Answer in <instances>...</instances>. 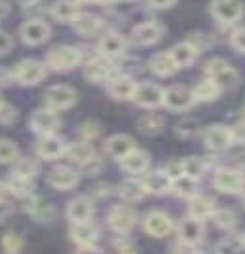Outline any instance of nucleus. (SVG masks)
Returning <instances> with one entry per match:
<instances>
[{
    "mask_svg": "<svg viewBox=\"0 0 245 254\" xmlns=\"http://www.w3.org/2000/svg\"><path fill=\"white\" fill-rule=\"evenodd\" d=\"M209 80L219 85V89H226V87H236L240 82V74L232 64L224 59H211L207 66H205Z\"/></svg>",
    "mask_w": 245,
    "mask_h": 254,
    "instance_id": "nucleus-1",
    "label": "nucleus"
},
{
    "mask_svg": "<svg viewBox=\"0 0 245 254\" xmlns=\"http://www.w3.org/2000/svg\"><path fill=\"white\" fill-rule=\"evenodd\" d=\"M78 63H80V52L73 46H57L48 55V64L59 72L73 70L75 66H78Z\"/></svg>",
    "mask_w": 245,
    "mask_h": 254,
    "instance_id": "nucleus-2",
    "label": "nucleus"
},
{
    "mask_svg": "<svg viewBox=\"0 0 245 254\" xmlns=\"http://www.w3.org/2000/svg\"><path fill=\"white\" fill-rule=\"evenodd\" d=\"M11 76L23 85H36L46 78V66L34 59H23L21 63L11 70Z\"/></svg>",
    "mask_w": 245,
    "mask_h": 254,
    "instance_id": "nucleus-3",
    "label": "nucleus"
},
{
    "mask_svg": "<svg viewBox=\"0 0 245 254\" xmlns=\"http://www.w3.org/2000/svg\"><path fill=\"white\" fill-rule=\"evenodd\" d=\"M44 101H46L48 108H52V110H63L76 103V91L71 85L65 84L52 85L44 93Z\"/></svg>",
    "mask_w": 245,
    "mask_h": 254,
    "instance_id": "nucleus-4",
    "label": "nucleus"
},
{
    "mask_svg": "<svg viewBox=\"0 0 245 254\" xmlns=\"http://www.w3.org/2000/svg\"><path fill=\"white\" fill-rule=\"evenodd\" d=\"M211 13L219 23H236L244 15V6L240 0H213L211 2Z\"/></svg>",
    "mask_w": 245,
    "mask_h": 254,
    "instance_id": "nucleus-5",
    "label": "nucleus"
},
{
    "mask_svg": "<svg viewBox=\"0 0 245 254\" xmlns=\"http://www.w3.org/2000/svg\"><path fill=\"white\" fill-rule=\"evenodd\" d=\"M137 222V212L133 211L129 205H116L110 214H108V226L116 233H128Z\"/></svg>",
    "mask_w": 245,
    "mask_h": 254,
    "instance_id": "nucleus-6",
    "label": "nucleus"
},
{
    "mask_svg": "<svg viewBox=\"0 0 245 254\" xmlns=\"http://www.w3.org/2000/svg\"><path fill=\"white\" fill-rule=\"evenodd\" d=\"M163 106H167L169 110H186L194 105V95L188 87L184 85H171L169 89H163Z\"/></svg>",
    "mask_w": 245,
    "mask_h": 254,
    "instance_id": "nucleus-7",
    "label": "nucleus"
},
{
    "mask_svg": "<svg viewBox=\"0 0 245 254\" xmlns=\"http://www.w3.org/2000/svg\"><path fill=\"white\" fill-rule=\"evenodd\" d=\"M50 25L48 23L40 21V19H31V21H25L19 29V36L25 44L29 46H38V44H44L48 38H50Z\"/></svg>",
    "mask_w": 245,
    "mask_h": 254,
    "instance_id": "nucleus-8",
    "label": "nucleus"
},
{
    "mask_svg": "<svg viewBox=\"0 0 245 254\" xmlns=\"http://www.w3.org/2000/svg\"><path fill=\"white\" fill-rule=\"evenodd\" d=\"M31 127L34 133L42 135H54L59 127V116L55 114V110L52 108H40L36 110L31 118Z\"/></svg>",
    "mask_w": 245,
    "mask_h": 254,
    "instance_id": "nucleus-9",
    "label": "nucleus"
},
{
    "mask_svg": "<svg viewBox=\"0 0 245 254\" xmlns=\"http://www.w3.org/2000/svg\"><path fill=\"white\" fill-rule=\"evenodd\" d=\"M215 188L223 193H240L244 188L242 173L236 169H219L215 173Z\"/></svg>",
    "mask_w": 245,
    "mask_h": 254,
    "instance_id": "nucleus-10",
    "label": "nucleus"
},
{
    "mask_svg": "<svg viewBox=\"0 0 245 254\" xmlns=\"http://www.w3.org/2000/svg\"><path fill=\"white\" fill-rule=\"evenodd\" d=\"M133 99L143 108H156V106H160L163 103V89H162L160 85L145 82V84H139L135 87Z\"/></svg>",
    "mask_w": 245,
    "mask_h": 254,
    "instance_id": "nucleus-11",
    "label": "nucleus"
},
{
    "mask_svg": "<svg viewBox=\"0 0 245 254\" xmlns=\"http://www.w3.org/2000/svg\"><path fill=\"white\" fill-rule=\"evenodd\" d=\"M78 180L80 177H78L76 169L69 167V165H57L48 175V182L55 190H71L78 184Z\"/></svg>",
    "mask_w": 245,
    "mask_h": 254,
    "instance_id": "nucleus-12",
    "label": "nucleus"
},
{
    "mask_svg": "<svg viewBox=\"0 0 245 254\" xmlns=\"http://www.w3.org/2000/svg\"><path fill=\"white\" fill-rule=\"evenodd\" d=\"M203 140L205 144L211 150H226L232 142V131L230 127L221 126V124H215V126H209L203 133Z\"/></svg>",
    "mask_w": 245,
    "mask_h": 254,
    "instance_id": "nucleus-13",
    "label": "nucleus"
},
{
    "mask_svg": "<svg viewBox=\"0 0 245 254\" xmlns=\"http://www.w3.org/2000/svg\"><path fill=\"white\" fill-rule=\"evenodd\" d=\"M93 203L91 199H87L84 195L76 197L73 201L69 203L67 207V216L73 224H84V222H91L93 218Z\"/></svg>",
    "mask_w": 245,
    "mask_h": 254,
    "instance_id": "nucleus-14",
    "label": "nucleus"
},
{
    "mask_svg": "<svg viewBox=\"0 0 245 254\" xmlns=\"http://www.w3.org/2000/svg\"><path fill=\"white\" fill-rule=\"evenodd\" d=\"M171 228H173V222H171L169 214L162 211L149 212L145 218V232L152 237H165L171 233Z\"/></svg>",
    "mask_w": 245,
    "mask_h": 254,
    "instance_id": "nucleus-15",
    "label": "nucleus"
},
{
    "mask_svg": "<svg viewBox=\"0 0 245 254\" xmlns=\"http://www.w3.org/2000/svg\"><path fill=\"white\" fill-rule=\"evenodd\" d=\"M162 34H163V27L158 21L141 23L131 32L133 40L137 44H141V46H152V44H156L162 38Z\"/></svg>",
    "mask_w": 245,
    "mask_h": 254,
    "instance_id": "nucleus-16",
    "label": "nucleus"
},
{
    "mask_svg": "<svg viewBox=\"0 0 245 254\" xmlns=\"http://www.w3.org/2000/svg\"><path fill=\"white\" fill-rule=\"evenodd\" d=\"M149 163H150L149 154L145 150H139V148H133L124 158H120L122 169L126 171V173H129V175H139V173L147 171L149 169Z\"/></svg>",
    "mask_w": 245,
    "mask_h": 254,
    "instance_id": "nucleus-17",
    "label": "nucleus"
},
{
    "mask_svg": "<svg viewBox=\"0 0 245 254\" xmlns=\"http://www.w3.org/2000/svg\"><path fill=\"white\" fill-rule=\"evenodd\" d=\"M36 154L42 159H57L65 154L63 140L55 135H42L36 142Z\"/></svg>",
    "mask_w": 245,
    "mask_h": 254,
    "instance_id": "nucleus-18",
    "label": "nucleus"
},
{
    "mask_svg": "<svg viewBox=\"0 0 245 254\" xmlns=\"http://www.w3.org/2000/svg\"><path fill=\"white\" fill-rule=\"evenodd\" d=\"M135 87L137 84L133 82L131 76H118L114 80H110L108 91L116 101H131L135 95Z\"/></svg>",
    "mask_w": 245,
    "mask_h": 254,
    "instance_id": "nucleus-19",
    "label": "nucleus"
},
{
    "mask_svg": "<svg viewBox=\"0 0 245 254\" xmlns=\"http://www.w3.org/2000/svg\"><path fill=\"white\" fill-rule=\"evenodd\" d=\"M99 50H101V55L107 57V59H112V57H118L126 52V38L118 32H108L101 38L99 42Z\"/></svg>",
    "mask_w": 245,
    "mask_h": 254,
    "instance_id": "nucleus-20",
    "label": "nucleus"
},
{
    "mask_svg": "<svg viewBox=\"0 0 245 254\" xmlns=\"http://www.w3.org/2000/svg\"><path fill=\"white\" fill-rule=\"evenodd\" d=\"M133 148H135V142L129 135H112L105 144V152L114 159L124 158Z\"/></svg>",
    "mask_w": 245,
    "mask_h": 254,
    "instance_id": "nucleus-21",
    "label": "nucleus"
},
{
    "mask_svg": "<svg viewBox=\"0 0 245 254\" xmlns=\"http://www.w3.org/2000/svg\"><path fill=\"white\" fill-rule=\"evenodd\" d=\"M110 72H112L110 59L103 57V55H99L93 61L85 64V78L91 82H103V80H107Z\"/></svg>",
    "mask_w": 245,
    "mask_h": 254,
    "instance_id": "nucleus-22",
    "label": "nucleus"
},
{
    "mask_svg": "<svg viewBox=\"0 0 245 254\" xmlns=\"http://www.w3.org/2000/svg\"><path fill=\"white\" fill-rule=\"evenodd\" d=\"M215 211V201L207 195H194L190 197V205H188V212L192 218L196 220H207L211 218Z\"/></svg>",
    "mask_w": 245,
    "mask_h": 254,
    "instance_id": "nucleus-23",
    "label": "nucleus"
},
{
    "mask_svg": "<svg viewBox=\"0 0 245 254\" xmlns=\"http://www.w3.org/2000/svg\"><path fill=\"white\" fill-rule=\"evenodd\" d=\"M141 184H143V188H145L147 193H154V195H162V193H165V191L171 190V180L163 171H154V173H150L149 177L143 180Z\"/></svg>",
    "mask_w": 245,
    "mask_h": 254,
    "instance_id": "nucleus-24",
    "label": "nucleus"
},
{
    "mask_svg": "<svg viewBox=\"0 0 245 254\" xmlns=\"http://www.w3.org/2000/svg\"><path fill=\"white\" fill-rule=\"evenodd\" d=\"M203 235V226H202V220H196V218H184L179 226V237H181V241L184 245H194L198 243L200 239H202Z\"/></svg>",
    "mask_w": 245,
    "mask_h": 254,
    "instance_id": "nucleus-25",
    "label": "nucleus"
},
{
    "mask_svg": "<svg viewBox=\"0 0 245 254\" xmlns=\"http://www.w3.org/2000/svg\"><path fill=\"white\" fill-rule=\"evenodd\" d=\"M167 53H169L171 61L175 63L177 68H184V66H188V64L194 63V59L198 57V52H196L188 42L175 44Z\"/></svg>",
    "mask_w": 245,
    "mask_h": 254,
    "instance_id": "nucleus-26",
    "label": "nucleus"
},
{
    "mask_svg": "<svg viewBox=\"0 0 245 254\" xmlns=\"http://www.w3.org/2000/svg\"><path fill=\"white\" fill-rule=\"evenodd\" d=\"M71 237H73V241L78 243L80 247H89V245H93L97 241L99 232H97V228L91 222L75 224L73 230H71Z\"/></svg>",
    "mask_w": 245,
    "mask_h": 254,
    "instance_id": "nucleus-27",
    "label": "nucleus"
},
{
    "mask_svg": "<svg viewBox=\"0 0 245 254\" xmlns=\"http://www.w3.org/2000/svg\"><path fill=\"white\" fill-rule=\"evenodd\" d=\"M137 127L143 135H158L163 129V116L158 112H147L137 120Z\"/></svg>",
    "mask_w": 245,
    "mask_h": 254,
    "instance_id": "nucleus-28",
    "label": "nucleus"
},
{
    "mask_svg": "<svg viewBox=\"0 0 245 254\" xmlns=\"http://www.w3.org/2000/svg\"><path fill=\"white\" fill-rule=\"evenodd\" d=\"M73 25H75L76 32L87 36V34H93V32L99 31L101 19L97 17L95 13H76V17L73 19Z\"/></svg>",
    "mask_w": 245,
    "mask_h": 254,
    "instance_id": "nucleus-29",
    "label": "nucleus"
},
{
    "mask_svg": "<svg viewBox=\"0 0 245 254\" xmlns=\"http://www.w3.org/2000/svg\"><path fill=\"white\" fill-rule=\"evenodd\" d=\"M118 193H120V197H122L126 203H137L147 195V191H145V188H143V184L137 182V180H126V182H122Z\"/></svg>",
    "mask_w": 245,
    "mask_h": 254,
    "instance_id": "nucleus-30",
    "label": "nucleus"
},
{
    "mask_svg": "<svg viewBox=\"0 0 245 254\" xmlns=\"http://www.w3.org/2000/svg\"><path fill=\"white\" fill-rule=\"evenodd\" d=\"M150 70L158 76H171L175 70H177V66H175V63L171 61L169 53L160 52L150 59Z\"/></svg>",
    "mask_w": 245,
    "mask_h": 254,
    "instance_id": "nucleus-31",
    "label": "nucleus"
},
{
    "mask_svg": "<svg viewBox=\"0 0 245 254\" xmlns=\"http://www.w3.org/2000/svg\"><path fill=\"white\" fill-rule=\"evenodd\" d=\"M67 154L78 165H85L87 161H91V159L95 158V150H93V146L89 142H85V140L73 144L71 148L67 150Z\"/></svg>",
    "mask_w": 245,
    "mask_h": 254,
    "instance_id": "nucleus-32",
    "label": "nucleus"
},
{
    "mask_svg": "<svg viewBox=\"0 0 245 254\" xmlns=\"http://www.w3.org/2000/svg\"><path fill=\"white\" fill-rule=\"evenodd\" d=\"M78 13V4L73 0H57L52 6V15L59 21H73Z\"/></svg>",
    "mask_w": 245,
    "mask_h": 254,
    "instance_id": "nucleus-33",
    "label": "nucleus"
},
{
    "mask_svg": "<svg viewBox=\"0 0 245 254\" xmlns=\"http://www.w3.org/2000/svg\"><path fill=\"white\" fill-rule=\"evenodd\" d=\"M171 190L175 191L179 197H194L198 195V180L188 179V177H179L171 182Z\"/></svg>",
    "mask_w": 245,
    "mask_h": 254,
    "instance_id": "nucleus-34",
    "label": "nucleus"
},
{
    "mask_svg": "<svg viewBox=\"0 0 245 254\" xmlns=\"http://www.w3.org/2000/svg\"><path fill=\"white\" fill-rule=\"evenodd\" d=\"M219 93H221L219 85L215 84V82H211L209 78L203 80V82H200V84L192 89L194 101H213V99L219 97Z\"/></svg>",
    "mask_w": 245,
    "mask_h": 254,
    "instance_id": "nucleus-35",
    "label": "nucleus"
},
{
    "mask_svg": "<svg viewBox=\"0 0 245 254\" xmlns=\"http://www.w3.org/2000/svg\"><path fill=\"white\" fill-rule=\"evenodd\" d=\"M27 209H29V212H31L36 220H40V222H50V220L54 218V207H52L50 203L42 201V199L31 197V205H29Z\"/></svg>",
    "mask_w": 245,
    "mask_h": 254,
    "instance_id": "nucleus-36",
    "label": "nucleus"
},
{
    "mask_svg": "<svg viewBox=\"0 0 245 254\" xmlns=\"http://www.w3.org/2000/svg\"><path fill=\"white\" fill-rule=\"evenodd\" d=\"M244 249V237L240 233H228L221 243L217 245V254H238Z\"/></svg>",
    "mask_w": 245,
    "mask_h": 254,
    "instance_id": "nucleus-37",
    "label": "nucleus"
},
{
    "mask_svg": "<svg viewBox=\"0 0 245 254\" xmlns=\"http://www.w3.org/2000/svg\"><path fill=\"white\" fill-rule=\"evenodd\" d=\"M181 165H182V175L188 177V179L200 180L203 177V173H205V163L200 158H196V156L181 159Z\"/></svg>",
    "mask_w": 245,
    "mask_h": 254,
    "instance_id": "nucleus-38",
    "label": "nucleus"
},
{
    "mask_svg": "<svg viewBox=\"0 0 245 254\" xmlns=\"http://www.w3.org/2000/svg\"><path fill=\"white\" fill-rule=\"evenodd\" d=\"M8 188L11 193H15L17 197H31L32 195V182L31 179H23L11 173V177L8 179Z\"/></svg>",
    "mask_w": 245,
    "mask_h": 254,
    "instance_id": "nucleus-39",
    "label": "nucleus"
},
{
    "mask_svg": "<svg viewBox=\"0 0 245 254\" xmlns=\"http://www.w3.org/2000/svg\"><path fill=\"white\" fill-rule=\"evenodd\" d=\"M13 163H15L13 175H17V177L32 179V177H36V173H38V165H36V161L31 158H17Z\"/></svg>",
    "mask_w": 245,
    "mask_h": 254,
    "instance_id": "nucleus-40",
    "label": "nucleus"
},
{
    "mask_svg": "<svg viewBox=\"0 0 245 254\" xmlns=\"http://www.w3.org/2000/svg\"><path fill=\"white\" fill-rule=\"evenodd\" d=\"M211 218H213V222L221 228V230H232L236 226V214L234 211H230V209H219V211H213L211 214Z\"/></svg>",
    "mask_w": 245,
    "mask_h": 254,
    "instance_id": "nucleus-41",
    "label": "nucleus"
},
{
    "mask_svg": "<svg viewBox=\"0 0 245 254\" xmlns=\"http://www.w3.org/2000/svg\"><path fill=\"white\" fill-rule=\"evenodd\" d=\"M198 129H200L198 120H194V118H182L181 122H177V126H175V133L182 138H192L194 135H198Z\"/></svg>",
    "mask_w": 245,
    "mask_h": 254,
    "instance_id": "nucleus-42",
    "label": "nucleus"
},
{
    "mask_svg": "<svg viewBox=\"0 0 245 254\" xmlns=\"http://www.w3.org/2000/svg\"><path fill=\"white\" fill-rule=\"evenodd\" d=\"M19 158V148L10 138H0V163H13Z\"/></svg>",
    "mask_w": 245,
    "mask_h": 254,
    "instance_id": "nucleus-43",
    "label": "nucleus"
},
{
    "mask_svg": "<svg viewBox=\"0 0 245 254\" xmlns=\"http://www.w3.org/2000/svg\"><path fill=\"white\" fill-rule=\"evenodd\" d=\"M2 249H4L6 254H19L23 249V239L13 232L6 233V235L2 237Z\"/></svg>",
    "mask_w": 245,
    "mask_h": 254,
    "instance_id": "nucleus-44",
    "label": "nucleus"
},
{
    "mask_svg": "<svg viewBox=\"0 0 245 254\" xmlns=\"http://www.w3.org/2000/svg\"><path fill=\"white\" fill-rule=\"evenodd\" d=\"M15 120H17V110L11 105L0 103V124H2V126H10Z\"/></svg>",
    "mask_w": 245,
    "mask_h": 254,
    "instance_id": "nucleus-45",
    "label": "nucleus"
},
{
    "mask_svg": "<svg viewBox=\"0 0 245 254\" xmlns=\"http://www.w3.org/2000/svg\"><path fill=\"white\" fill-rule=\"evenodd\" d=\"M163 173L169 177V180L173 182V180H177L179 177H182V165H181V159H171V161H167L165 165H163Z\"/></svg>",
    "mask_w": 245,
    "mask_h": 254,
    "instance_id": "nucleus-46",
    "label": "nucleus"
},
{
    "mask_svg": "<svg viewBox=\"0 0 245 254\" xmlns=\"http://www.w3.org/2000/svg\"><path fill=\"white\" fill-rule=\"evenodd\" d=\"M80 135H82L85 142H89L91 138H95L99 135V126H97L95 122H85L84 126L80 127Z\"/></svg>",
    "mask_w": 245,
    "mask_h": 254,
    "instance_id": "nucleus-47",
    "label": "nucleus"
},
{
    "mask_svg": "<svg viewBox=\"0 0 245 254\" xmlns=\"http://www.w3.org/2000/svg\"><path fill=\"white\" fill-rule=\"evenodd\" d=\"M230 44H232V48H234L238 53H244L245 46H244V29L240 27V29H236L232 32V36H230Z\"/></svg>",
    "mask_w": 245,
    "mask_h": 254,
    "instance_id": "nucleus-48",
    "label": "nucleus"
},
{
    "mask_svg": "<svg viewBox=\"0 0 245 254\" xmlns=\"http://www.w3.org/2000/svg\"><path fill=\"white\" fill-rule=\"evenodd\" d=\"M11 46H13V40H11L10 34H6V32L0 31V55H4V53L10 52Z\"/></svg>",
    "mask_w": 245,
    "mask_h": 254,
    "instance_id": "nucleus-49",
    "label": "nucleus"
},
{
    "mask_svg": "<svg viewBox=\"0 0 245 254\" xmlns=\"http://www.w3.org/2000/svg\"><path fill=\"white\" fill-rule=\"evenodd\" d=\"M11 203H8L6 199H0V222H4L8 216L11 214Z\"/></svg>",
    "mask_w": 245,
    "mask_h": 254,
    "instance_id": "nucleus-50",
    "label": "nucleus"
},
{
    "mask_svg": "<svg viewBox=\"0 0 245 254\" xmlns=\"http://www.w3.org/2000/svg\"><path fill=\"white\" fill-rule=\"evenodd\" d=\"M149 2L154 6V8H160V10H162V8H171V6H173L177 0H149Z\"/></svg>",
    "mask_w": 245,
    "mask_h": 254,
    "instance_id": "nucleus-51",
    "label": "nucleus"
},
{
    "mask_svg": "<svg viewBox=\"0 0 245 254\" xmlns=\"http://www.w3.org/2000/svg\"><path fill=\"white\" fill-rule=\"evenodd\" d=\"M118 254H137L135 247H131L129 243H122L118 245Z\"/></svg>",
    "mask_w": 245,
    "mask_h": 254,
    "instance_id": "nucleus-52",
    "label": "nucleus"
},
{
    "mask_svg": "<svg viewBox=\"0 0 245 254\" xmlns=\"http://www.w3.org/2000/svg\"><path fill=\"white\" fill-rule=\"evenodd\" d=\"M76 254H105L101 249H97V247H93V245H89V247H82L80 251Z\"/></svg>",
    "mask_w": 245,
    "mask_h": 254,
    "instance_id": "nucleus-53",
    "label": "nucleus"
},
{
    "mask_svg": "<svg viewBox=\"0 0 245 254\" xmlns=\"http://www.w3.org/2000/svg\"><path fill=\"white\" fill-rule=\"evenodd\" d=\"M11 78V70H8V68H0V84H8Z\"/></svg>",
    "mask_w": 245,
    "mask_h": 254,
    "instance_id": "nucleus-54",
    "label": "nucleus"
},
{
    "mask_svg": "<svg viewBox=\"0 0 245 254\" xmlns=\"http://www.w3.org/2000/svg\"><path fill=\"white\" fill-rule=\"evenodd\" d=\"M8 11H10L8 2H6V0H0V19H2V17H6V15H8Z\"/></svg>",
    "mask_w": 245,
    "mask_h": 254,
    "instance_id": "nucleus-55",
    "label": "nucleus"
},
{
    "mask_svg": "<svg viewBox=\"0 0 245 254\" xmlns=\"http://www.w3.org/2000/svg\"><path fill=\"white\" fill-rule=\"evenodd\" d=\"M19 4H23V6H36L40 0H17Z\"/></svg>",
    "mask_w": 245,
    "mask_h": 254,
    "instance_id": "nucleus-56",
    "label": "nucleus"
},
{
    "mask_svg": "<svg viewBox=\"0 0 245 254\" xmlns=\"http://www.w3.org/2000/svg\"><path fill=\"white\" fill-rule=\"evenodd\" d=\"M97 2H101V4H114L118 0H97Z\"/></svg>",
    "mask_w": 245,
    "mask_h": 254,
    "instance_id": "nucleus-57",
    "label": "nucleus"
},
{
    "mask_svg": "<svg viewBox=\"0 0 245 254\" xmlns=\"http://www.w3.org/2000/svg\"><path fill=\"white\" fill-rule=\"evenodd\" d=\"M76 4H87V2H93V0H73Z\"/></svg>",
    "mask_w": 245,
    "mask_h": 254,
    "instance_id": "nucleus-58",
    "label": "nucleus"
},
{
    "mask_svg": "<svg viewBox=\"0 0 245 254\" xmlns=\"http://www.w3.org/2000/svg\"><path fill=\"white\" fill-rule=\"evenodd\" d=\"M0 103H2V99H0Z\"/></svg>",
    "mask_w": 245,
    "mask_h": 254,
    "instance_id": "nucleus-59",
    "label": "nucleus"
}]
</instances>
